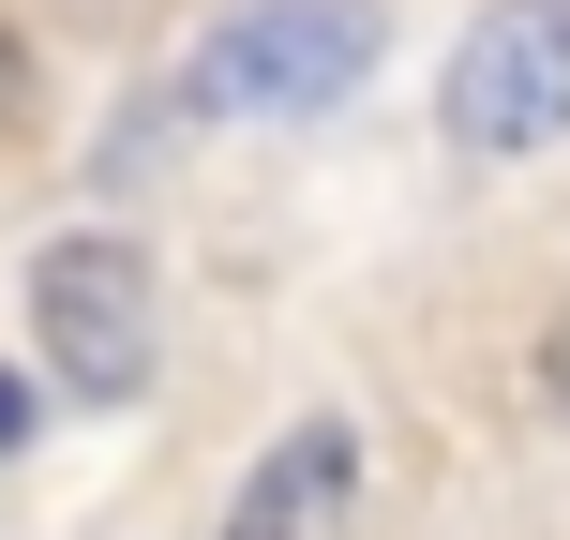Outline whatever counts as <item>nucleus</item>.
<instances>
[{
	"label": "nucleus",
	"mask_w": 570,
	"mask_h": 540,
	"mask_svg": "<svg viewBox=\"0 0 570 540\" xmlns=\"http://www.w3.org/2000/svg\"><path fill=\"white\" fill-rule=\"evenodd\" d=\"M30 361H46L60 405H136L166 375V271H150V240H120V226L46 240L30 256Z\"/></svg>",
	"instance_id": "f257e3e1"
},
{
	"label": "nucleus",
	"mask_w": 570,
	"mask_h": 540,
	"mask_svg": "<svg viewBox=\"0 0 570 540\" xmlns=\"http://www.w3.org/2000/svg\"><path fill=\"white\" fill-rule=\"evenodd\" d=\"M375 60H391V16H375V0H240L196 46L180 106L196 120H331Z\"/></svg>",
	"instance_id": "f03ea898"
},
{
	"label": "nucleus",
	"mask_w": 570,
	"mask_h": 540,
	"mask_svg": "<svg viewBox=\"0 0 570 540\" xmlns=\"http://www.w3.org/2000/svg\"><path fill=\"white\" fill-rule=\"evenodd\" d=\"M451 136L481 166H525V150L570 136V0H495L451 60Z\"/></svg>",
	"instance_id": "7ed1b4c3"
},
{
	"label": "nucleus",
	"mask_w": 570,
	"mask_h": 540,
	"mask_svg": "<svg viewBox=\"0 0 570 540\" xmlns=\"http://www.w3.org/2000/svg\"><path fill=\"white\" fill-rule=\"evenodd\" d=\"M210 540H361V421L315 405L301 435H271V451L240 465V495H226Z\"/></svg>",
	"instance_id": "20e7f679"
},
{
	"label": "nucleus",
	"mask_w": 570,
	"mask_h": 540,
	"mask_svg": "<svg viewBox=\"0 0 570 540\" xmlns=\"http://www.w3.org/2000/svg\"><path fill=\"white\" fill-rule=\"evenodd\" d=\"M16 120H30V30L0 16V150H16Z\"/></svg>",
	"instance_id": "39448f33"
},
{
	"label": "nucleus",
	"mask_w": 570,
	"mask_h": 540,
	"mask_svg": "<svg viewBox=\"0 0 570 540\" xmlns=\"http://www.w3.org/2000/svg\"><path fill=\"white\" fill-rule=\"evenodd\" d=\"M541 405L570 421V301H556V331H541Z\"/></svg>",
	"instance_id": "423d86ee"
},
{
	"label": "nucleus",
	"mask_w": 570,
	"mask_h": 540,
	"mask_svg": "<svg viewBox=\"0 0 570 540\" xmlns=\"http://www.w3.org/2000/svg\"><path fill=\"white\" fill-rule=\"evenodd\" d=\"M30 451V375H0V465Z\"/></svg>",
	"instance_id": "0eeeda50"
}]
</instances>
